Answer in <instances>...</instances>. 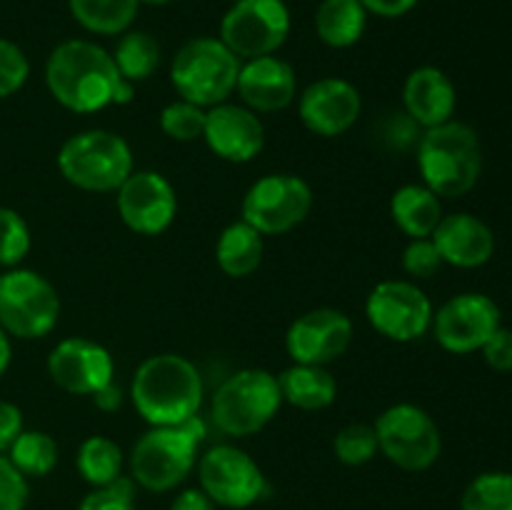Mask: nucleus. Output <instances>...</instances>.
<instances>
[{
    "label": "nucleus",
    "mask_w": 512,
    "mask_h": 510,
    "mask_svg": "<svg viewBox=\"0 0 512 510\" xmlns=\"http://www.w3.org/2000/svg\"><path fill=\"white\" fill-rule=\"evenodd\" d=\"M110 55H113L118 73L133 85L140 83V80H148L160 65L158 40L145 33V30H125Z\"/></svg>",
    "instance_id": "obj_29"
},
{
    "label": "nucleus",
    "mask_w": 512,
    "mask_h": 510,
    "mask_svg": "<svg viewBox=\"0 0 512 510\" xmlns=\"http://www.w3.org/2000/svg\"><path fill=\"white\" fill-rule=\"evenodd\" d=\"M500 325V308L490 295L460 293L435 310L430 328L440 348L453 355H468L483 348Z\"/></svg>",
    "instance_id": "obj_14"
},
{
    "label": "nucleus",
    "mask_w": 512,
    "mask_h": 510,
    "mask_svg": "<svg viewBox=\"0 0 512 510\" xmlns=\"http://www.w3.org/2000/svg\"><path fill=\"white\" fill-rule=\"evenodd\" d=\"M430 238H433L443 263L453 265V268H483L495 255L493 228L473 213L443 215Z\"/></svg>",
    "instance_id": "obj_21"
},
{
    "label": "nucleus",
    "mask_w": 512,
    "mask_h": 510,
    "mask_svg": "<svg viewBox=\"0 0 512 510\" xmlns=\"http://www.w3.org/2000/svg\"><path fill=\"white\" fill-rule=\"evenodd\" d=\"M45 85L55 103L80 115L98 113L108 105H128L135 98V85L118 73L113 55L85 38L55 45L45 60Z\"/></svg>",
    "instance_id": "obj_1"
},
{
    "label": "nucleus",
    "mask_w": 512,
    "mask_h": 510,
    "mask_svg": "<svg viewBox=\"0 0 512 510\" xmlns=\"http://www.w3.org/2000/svg\"><path fill=\"white\" fill-rule=\"evenodd\" d=\"M368 15L378 18H403L418 5V0H360Z\"/></svg>",
    "instance_id": "obj_41"
},
{
    "label": "nucleus",
    "mask_w": 512,
    "mask_h": 510,
    "mask_svg": "<svg viewBox=\"0 0 512 510\" xmlns=\"http://www.w3.org/2000/svg\"><path fill=\"white\" fill-rule=\"evenodd\" d=\"M160 130L170 140L178 143H193L203 138L205 130V108L188 103V100H173L160 110Z\"/></svg>",
    "instance_id": "obj_34"
},
{
    "label": "nucleus",
    "mask_w": 512,
    "mask_h": 510,
    "mask_svg": "<svg viewBox=\"0 0 512 510\" xmlns=\"http://www.w3.org/2000/svg\"><path fill=\"white\" fill-rule=\"evenodd\" d=\"M75 23L93 35H123L138 18L140 0H68Z\"/></svg>",
    "instance_id": "obj_27"
},
{
    "label": "nucleus",
    "mask_w": 512,
    "mask_h": 510,
    "mask_svg": "<svg viewBox=\"0 0 512 510\" xmlns=\"http://www.w3.org/2000/svg\"><path fill=\"white\" fill-rule=\"evenodd\" d=\"M28 498V478L10 463L8 455H0V510H25Z\"/></svg>",
    "instance_id": "obj_38"
},
{
    "label": "nucleus",
    "mask_w": 512,
    "mask_h": 510,
    "mask_svg": "<svg viewBox=\"0 0 512 510\" xmlns=\"http://www.w3.org/2000/svg\"><path fill=\"white\" fill-rule=\"evenodd\" d=\"M313 188L293 173H270L255 180L243 195L240 215L260 235H285L313 210Z\"/></svg>",
    "instance_id": "obj_10"
},
{
    "label": "nucleus",
    "mask_w": 512,
    "mask_h": 510,
    "mask_svg": "<svg viewBox=\"0 0 512 510\" xmlns=\"http://www.w3.org/2000/svg\"><path fill=\"white\" fill-rule=\"evenodd\" d=\"M460 510H512V473L488 470L475 475L463 490Z\"/></svg>",
    "instance_id": "obj_31"
},
{
    "label": "nucleus",
    "mask_w": 512,
    "mask_h": 510,
    "mask_svg": "<svg viewBox=\"0 0 512 510\" xmlns=\"http://www.w3.org/2000/svg\"><path fill=\"white\" fill-rule=\"evenodd\" d=\"M240 65L243 60L223 40L200 35L175 53L170 63V83L180 98L208 110L235 93Z\"/></svg>",
    "instance_id": "obj_7"
},
{
    "label": "nucleus",
    "mask_w": 512,
    "mask_h": 510,
    "mask_svg": "<svg viewBox=\"0 0 512 510\" xmlns=\"http://www.w3.org/2000/svg\"><path fill=\"white\" fill-rule=\"evenodd\" d=\"M390 218L410 240L430 238L443 220V203L428 185L408 183L390 198Z\"/></svg>",
    "instance_id": "obj_24"
},
{
    "label": "nucleus",
    "mask_w": 512,
    "mask_h": 510,
    "mask_svg": "<svg viewBox=\"0 0 512 510\" xmlns=\"http://www.w3.org/2000/svg\"><path fill=\"white\" fill-rule=\"evenodd\" d=\"M418 170L440 200L463 198L483 175V145L468 123L448 120L418 138Z\"/></svg>",
    "instance_id": "obj_4"
},
{
    "label": "nucleus",
    "mask_w": 512,
    "mask_h": 510,
    "mask_svg": "<svg viewBox=\"0 0 512 510\" xmlns=\"http://www.w3.org/2000/svg\"><path fill=\"white\" fill-rule=\"evenodd\" d=\"M30 245H33V235L23 215L0 205V268H18L30 253Z\"/></svg>",
    "instance_id": "obj_33"
},
{
    "label": "nucleus",
    "mask_w": 512,
    "mask_h": 510,
    "mask_svg": "<svg viewBox=\"0 0 512 510\" xmlns=\"http://www.w3.org/2000/svg\"><path fill=\"white\" fill-rule=\"evenodd\" d=\"M115 205L125 228L135 235H160L178 215L173 183L158 170H133L115 190Z\"/></svg>",
    "instance_id": "obj_15"
},
{
    "label": "nucleus",
    "mask_w": 512,
    "mask_h": 510,
    "mask_svg": "<svg viewBox=\"0 0 512 510\" xmlns=\"http://www.w3.org/2000/svg\"><path fill=\"white\" fill-rule=\"evenodd\" d=\"M5 455L25 478H45L58 465V443L43 430H23Z\"/></svg>",
    "instance_id": "obj_30"
},
{
    "label": "nucleus",
    "mask_w": 512,
    "mask_h": 510,
    "mask_svg": "<svg viewBox=\"0 0 512 510\" xmlns=\"http://www.w3.org/2000/svg\"><path fill=\"white\" fill-rule=\"evenodd\" d=\"M203 438L200 415L180 425H150L130 448V478L150 493L175 490L198 465Z\"/></svg>",
    "instance_id": "obj_3"
},
{
    "label": "nucleus",
    "mask_w": 512,
    "mask_h": 510,
    "mask_svg": "<svg viewBox=\"0 0 512 510\" xmlns=\"http://www.w3.org/2000/svg\"><path fill=\"white\" fill-rule=\"evenodd\" d=\"M235 93L253 113H278L298 95V78L288 60L278 55L243 60Z\"/></svg>",
    "instance_id": "obj_20"
},
{
    "label": "nucleus",
    "mask_w": 512,
    "mask_h": 510,
    "mask_svg": "<svg viewBox=\"0 0 512 510\" xmlns=\"http://www.w3.org/2000/svg\"><path fill=\"white\" fill-rule=\"evenodd\" d=\"M23 430V410L15 403L0 400V455L8 453L10 445L15 443V438H18Z\"/></svg>",
    "instance_id": "obj_40"
},
{
    "label": "nucleus",
    "mask_w": 512,
    "mask_h": 510,
    "mask_svg": "<svg viewBox=\"0 0 512 510\" xmlns=\"http://www.w3.org/2000/svg\"><path fill=\"white\" fill-rule=\"evenodd\" d=\"M93 403H95V408L103 410V413H115V410L123 405V390H120V385H115V380H110L108 385H103L100 390H95Z\"/></svg>",
    "instance_id": "obj_43"
},
{
    "label": "nucleus",
    "mask_w": 512,
    "mask_h": 510,
    "mask_svg": "<svg viewBox=\"0 0 512 510\" xmlns=\"http://www.w3.org/2000/svg\"><path fill=\"white\" fill-rule=\"evenodd\" d=\"M203 140L220 160L250 163L265 148L263 120L245 105L225 100L205 110Z\"/></svg>",
    "instance_id": "obj_19"
},
{
    "label": "nucleus",
    "mask_w": 512,
    "mask_h": 510,
    "mask_svg": "<svg viewBox=\"0 0 512 510\" xmlns=\"http://www.w3.org/2000/svg\"><path fill=\"white\" fill-rule=\"evenodd\" d=\"M170 510H218V505L208 498L200 488H185L175 495Z\"/></svg>",
    "instance_id": "obj_42"
},
{
    "label": "nucleus",
    "mask_w": 512,
    "mask_h": 510,
    "mask_svg": "<svg viewBox=\"0 0 512 510\" xmlns=\"http://www.w3.org/2000/svg\"><path fill=\"white\" fill-rule=\"evenodd\" d=\"M48 375L70 395H93L115 375L113 355L105 345L90 338H65L50 350Z\"/></svg>",
    "instance_id": "obj_18"
},
{
    "label": "nucleus",
    "mask_w": 512,
    "mask_h": 510,
    "mask_svg": "<svg viewBox=\"0 0 512 510\" xmlns=\"http://www.w3.org/2000/svg\"><path fill=\"white\" fill-rule=\"evenodd\" d=\"M443 258H440L438 248H435L433 238H415L405 245L403 250V270L413 280H428L443 268Z\"/></svg>",
    "instance_id": "obj_37"
},
{
    "label": "nucleus",
    "mask_w": 512,
    "mask_h": 510,
    "mask_svg": "<svg viewBox=\"0 0 512 510\" xmlns=\"http://www.w3.org/2000/svg\"><path fill=\"white\" fill-rule=\"evenodd\" d=\"M363 113L360 90L345 78H320L298 98L300 123L320 138H338L358 123Z\"/></svg>",
    "instance_id": "obj_17"
},
{
    "label": "nucleus",
    "mask_w": 512,
    "mask_h": 510,
    "mask_svg": "<svg viewBox=\"0 0 512 510\" xmlns=\"http://www.w3.org/2000/svg\"><path fill=\"white\" fill-rule=\"evenodd\" d=\"M263 235L243 218L230 223L215 243V263L228 278H248L263 263Z\"/></svg>",
    "instance_id": "obj_25"
},
{
    "label": "nucleus",
    "mask_w": 512,
    "mask_h": 510,
    "mask_svg": "<svg viewBox=\"0 0 512 510\" xmlns=\"http://www.w3.org/2000/svg\"><path fill=\"white\" fill-rule=\"evenodd\" d=\"M378 450L400 470L423 473L438 463L443 435L428 410L413 403H395L375 420Z\"/></svg>",
    "instance_id": "obj_9"
},
{
    "label": "nucleus",
    "mask_w": 512,
    "mask_h": 510,
    "mask_svg": "<svg viewBox=\"0 0 512 510\" xmlns=\"http://www.w3.org/2000/svg\"><path fill=\"white\" fill-rule=\"evenodd\" d=\"M283 403L298 410H325L338 398L335 375L323 365L293 363L278 375Z\"/></svg>",
    "instance_id": "obj_23"
},
{
    "label": "nucleus",
    "mask_w": 512,
    "mask_h": 510,
    "mask_svg": "<svg viewBox=\"0 0 512 510\" xmlns=\"http://www.w3.org/2000/svg\"><path fill=\"white\" fill-rule=\"evenodd\" d=\"M60 295L45 275L10 268L0 275V328L18 340H38L55 330Z\"/></svg>",
    "instance_id": "obj_8"
},
{
    "label": "nucleus",
    "mask_w": 512,
    "mask_h": 510,
    "mask_svg": "<svg viewBox=\"0 0 512 510\" xmlns=\"http://www.w3.org/2000/svg\"><path fill=\"white\" fill-rule=\"evenodd\" d=\"M10 360H13V345H10V335L0 328V378L8 373Z\"/></svg>",
    "instance_id": "obj_44"
},
{
    "label": "nucleus",
    "mask_w": 512,
    "mask_h": 510,
    "mask_svg": "<svg viewBox=\"0 0 512 510\" xmlns=\"http://www.w3.org/2000/svg\"><path fill=\"white\" fill-rule=\"evenodd\" d=\"M283 405L278 375L265 368H243L228 375L210 400V420L225 438L260 433Z\"/></svg>",
    "instance_id": "obj_6"
},
{
    "label": "nucleus",
    "mask_w": 512,
    "mask_h": 510,
    "mask_svg": "<svg viewBox=\"0 0 512 510\" xmlns=\"http://www.w3.org/2000/svg\"><path fill=\"white\" fill-rule=\"evenodd\" d=\"M365 315L375 333L395 343L420 340L433 325V303L415 280H383L370 290Z\"/></svg>",
    "instance_id": "obj_13"
},
{
    "label": "nucleus",
    "mask_w": 512,
    "mask_h": 510,
    "mask_svg": "<svg viewBox=\"0 0 512 510\" xmlns=\"http://www.w3.org/2000/svg\"><path fill=\"white\" fill-rule=\"evenodd\" d=\"M30 75V60L20 45L0 38V100L18 93Z\"/></svg>",
    "instance_id": "obj_36"
},
{
    "label": "nucleus",
    "mask_w": 512,
    "mask_h": 510,
    "mask_svg": "<svg viewBox=\"0 0 512 510\" xmlns=\"http://www.w3.org/2000/svg\"><path fill=\"white\" fill-rule=\"evenodd\" d=\"M135 480L130 475H120L115 483L93 488L83 500L78 510H138L135 508Z\"/></svg>",
    "instance_id": "obj_35"
},
{
    "label": "nucleus",
    "mask_w": 512,
    "mask_h": 510,
    "mask_svg": "<svg viewBox=\"0 0 512 510\" xmlns=\"http://www.w3.org/2000/svg\"><path fill=\"white\" fill-rule=\"evenodd\" d=\"M123 450L108 435H90L80 443L75 465H78L80 478L93 488L115 483L123 475Z\"/></svg>",
    "instance_id": "obj_28"
},
{
    "label": "nucleus",
    "mask_w": 512,
    "mask_h": 510,
    "mask_svg": "<svg viewBox=\"0 0 512 510\" xmlns=\"http://www.w3.org/2000/svg\"><path fill=\"white\" fill-rule=\"evenodd\" d=\"M60 175L85 193H115L133 173V150L123 135L90 128L70 135L58 150Z\"/></svg>",
    "instance_id": "obj_5"
},
{
    "label": "nucleus",
    "mask_w": 512,
    "mask_h": 510,
    "mask_svg": "<svg viewBox=\"0 0 512 510\" xmlns=\"http://www.w3.org/2000/svg\"><path fill=\"white\" fill-rule=\"evenodd\" d=\"M290 35V10L283 0H235L220 20V40L240 60L275 55Z\"/></svg>",
    "instance_id": "obj_12"
},
{
    "label": "nucleus",
    "mask_w": 512,
    "mask_h": 510,
    "mask_svg": "<svg viewBox=\"0 0 512 510\" xmlns=\"http://www.w3.org/2000/svg\"><path fill=\"white\" fill-rule=\"evenodd\" d=\"M458 93L448 73L435 65H420L405 78L403 108L418 128L428 130L453 120Z\"/></svg>",
    "instance_id": "obj_22"
},
{
    "label": "nucleus",
    "mask_w": 512,
    "mask_h": 510,
    "mask_svg": "<svg viewBox=\"0 0 512 510\" xmlns=\"http://www.w3.org/2000/svg\"><path fill=\"white\" fill-rule=\"evenodd\" d=\"M200 490L228 510H245L265 495V475L243 448L218 443L198 458Z\"/></svg>",
    "instance_id": "obj_11"
},
{
    "label": "nucleus",
    "mask_w": 512,
    "mask_h": 510,
    "mask_svg": "<svg viewBox=\"0 0 512 510\" xmlns=\"http://www.w3.org/2000/svg\"><path fill=\"white\" fill-rule=\"evenodd\" d=\"M205 385L193 360L178 353H158L138 365L130 383L135 410L148 425H180L195 418Z\"/></svg>",
    "instance_id": "obj_2"
},
{
    "label": "nucleus",
    "mask_w": 512,
    "mask_h": 510,
    "mask_svg": "<svg viewBox=\"0 0 512 510\" xmlns=\"http://www.w3.org/2000/svg\"><path fill=\"white\" fill-rule=\"evenodd\" d=\"M353 343V320L338 308H313L295 318L285 333V350L293 363L323 365L343 358Z\"/></svg>",
    "instance_id": "obj_16"
},
{
    "label": "nucleus",
    "mask_w": 512,
    "mask_h": 510,
    "mask_svg": "<svg viewBox=\"0 0 512 510\" xmlns=\"http://www.w3.org/2000/svg\"><path fill=\"white\" fill-rule=\"evenodd\" d=\"M333 453L340 463L350 465V468L370 463V460L380 453L375 428L365 423L345 425V428H340L338 433H335Z\"/></svg>",
    "instance_id": "obj_32"
},
{
    "label": "nucleus",
    "mask_w": 512,
    "mask_h": 510,
    "mask_svg": "<svg viewBox=\"0 0 512 510\" xmlns=\"http://www.w3.org/2000/svg\"><path fill=\"white\" fill-rule=\"evenodd\" d=\"M140 3H145V5H168V3H173V0H140Z\"/></svg>",
    "instance_id": "obj_45"
},
{
    "label": "nucleus",
    "mask_w": 512,
    "mask_h": 510,
    "mask_svg": "<svg viewBox=\"0 0 512 510\" xmlns=\"http://www.w3.org/2000/svg\"><path fill=\"white\" fill-rule=\"evenodd\" d=\"M368 28V10L360 0H323L315 10V35L328 48H353Z\"/></svg>",
    "instance_id": "obj_26"
},
{
    "label": "nucleus",
    "mask_w": 512,
    "mask_h": 510,
    "mask_svg": "<svg viewBox=\"0 0 512 510\" xmlns=\"http://www.w3.org/2000/svg\"><path fill=\"white\" fill-rule=\"evenodd\" d=\"M485 363L495 370V373H512V328L500 325L488 343L480 348Z\"/></svg>",
    "instance_id": "obj_39"
}]
</instances>
